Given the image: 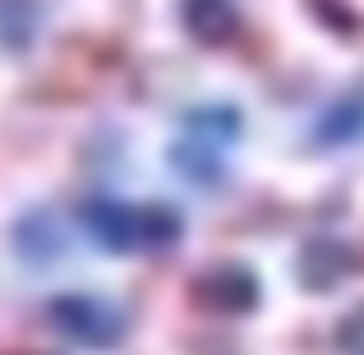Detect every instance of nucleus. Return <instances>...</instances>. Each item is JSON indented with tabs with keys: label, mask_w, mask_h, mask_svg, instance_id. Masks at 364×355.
Masks as SVG:
<instances>
[{
	"label": "nucleus",
	"mask_w": 364,
	"mask_h": 355,
	"mask_svg": "<svg viewBox=\"0 0 364 355\" xmlns=\"http://www.w3.org/2000/svg\"><path fill=\"white\" fill-rule=\"evenodd\" d=\"M51 323L70 341L92 346V351L120 346L124 328H129V319H124L116 304H107L102 295H55L51 300Z\"/></svg>",
	"instance_id": "2"
},
{
	"label": "nucleus",
	"mask_w": 364,
	"mask_h": 355,
	"mask_svg": "<svg viewBox=\"0 0 364 355\" xmlns=\"http://www.w3.org/2000/svg\"><path fill=\"white\" fill-rule=\"evenodd\" d=\"M185 28L203 46H222L235 33V9L231 0H185Z\"/></svg>",
	"instance_id": "4"
},
{
	"label": "nucleus",
	"mask_w": 364,
	"mask_h": 355,
	"mask_svg": "<svg viewBox=\"0 0 364 355\" xmlns=\"http://www.w3.org/2000/svg\"><path fill=\"white\" fill-rule=\"evenodd\" d=\"M337 346L346 351V355H364V309H355L346 323H341V332H337Z\"/></svg>",
	"instance_id": "5"
},
{
	"label": "nucleus",
	"mask_w": 364,
	"mask_h": 355,
	"mask_svg": "<svg viewBox=\"0 0 364 355\" xmlns=\"http://www.w3.org/2000/svg\"><path fill=\"white\" fill-rule=\"evenodd\" d=\"M83 222H88V235L97 240L102 249H161L171 240H180V217L171 208H129L116 203V198H92L83 208Z\"/></svg>",
	"instance_id": "1"
},
{
	"label": "nucleus",
	"mask_w": 364,
	"mask_h": 355,
	"mask_svg": "<svg viewBox=\"0 0 364 355\" xmlns=\"http://www.w3.org/2000/svg\"><path fill=\"white\" fill-rule=\"evenodd\" d=\"M194 295L208 304V309L240 314V309H249V304L258 300V286H254L249 272H240V267H217V272H208V277L194 282Z\"/></svg>",
	"instance_id": "3"
}]
</instances>
